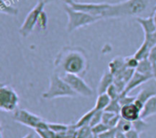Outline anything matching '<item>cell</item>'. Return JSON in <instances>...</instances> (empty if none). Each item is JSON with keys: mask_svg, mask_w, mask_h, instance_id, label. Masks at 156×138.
<instances>
[{"mask_svg": "<svg viewBox=\"0 0 156 138\" xmlns=\"http://www.w3.org/2000/svg\"><path fill=\"white\" fill-rule=\"evenodd\" d=\"M55 71L60 76L73 74L84 76L89 69V59L83 49L77 46H64L57 55Z\"/></svg>", "mask_w": 156, "mask_h": 138, "instance_id": "6da1fadb", "label": "cell"}, {"mask_svg": "<svg viewBox=\"0 0 156 138\" xmlns=\"http://www.w3.org/2000/svg\"><path fill=\"white\" fill-rule=\"evenodd\" d=\"M150 0H125L120 3H109L104 19L138 17L148 7Z\"/></svg>", "mask_w": 156, "mask_h": 138, "instance_id": "7a4b0ae2", "label": "cell"}, {"mask_svg": "<svg viewBox=\"0 0 156 138\" xmlns=\"http://www.w3.org/2000/svg\"><path fill=\"white\" fill-rule=\"evenodd\" d=\"M78 95L72 90L63 77L56 71L50 76L48 89L42 94V97L51 100L59 97H76Z\"/></svg>", "mask_w": 156, "mask_h": 138, "instance_id": "3957f363", "label": "cell"}, {"mask_svg": "<svg viewBox=\"0 0 156 138\" xmlns=\"http://www.w3.org/2000/svg\"><path fill=\"white\" fill-rule=\"evenodd\" d=\"M65 12L68 15V24H67V31L71 33L79 28L84 27L86 25H90L94 24L102 18L100 16H95L90 14L78 11L73 9L70 5H66L64 6Z\"/></svg>", "mask_w": 156, "mask_h": 138, "instance_id": "277c9868", "label": "cell"}, {"mask_svg": "<svg viewBox=\"0 0 156 138\" xmlns=\"http://www.w3.org/2000/svg\"><path fill=\"white\" fill-rule=\"evenodd\" d=\"M47 2L48 1L46 0L38 1L37 4L27 15L23 24L19 28V34L22 37H27L34 31V29L37 26L39 15L42 13V11H44Z\"/></svg>", "mask_w": 156, "mask_h": 138, "instance_id": "5b68a950", "label": "cell"}, {"mask_svg": "<svg viewBox=\"0 0 156 138\" xmlns=\"http://www.w3.org/2000/svg\"><path fill=\"white\" fill-rule=\"evenodd\" d=\"M19 96L9 85L0 86V109L7 113H14L18 106Z\"/></svg>", "mask_w": 156, "mask_h": 138, "instance_id": "8992f818", "label": "cell"}, {"mask_svg": "<svg viewBox=\"0 0 156 138\" xmlns=\"http://www.w3.org/2000/svg\"><path fill=\"white\" fill-rule=\"evenodd\" d=\"M61 76L78 96L90 97L94 95L93 89L83 80L82 76L73 74H65Z\"/></svg>", "mask_w": 156, "mask_h": 138, "instance_id": "52a82bcc", "label": "cell"}, {"mask_svg": "<svg viewBox=\"0 0 156 138\" xmlns=\"http://www.w3.org/2000/svg\"><path fill=\"white\" fill-rule=\"evenodd\" d=\"M12 117L15 122L35 130L44 121V119L39 116L30 113L26 109H18V108L13 113Z\"/></svg>", "mask_w": 156, "mask_h": 138, "instance_id": "ba28073f", "label": "cell"}, {"mask_svg": "<svg viewBox=\"0 0 156 138\" xmlns=\"http://www.w3.org/2000/svg\"><path fill=\"white\" fill-rule=\"evenodd\" d=\"M67 5H70L75 10L82 11L104 19V15L108 8L109 3H79L73 0Z\"/></svg>", "mask_w": 156, "mask_h": 138, "instance_id": "9c48e42d", "label": "cell"}, {"mask_svg": "<svg viewBox=\"0 0 156 138\" xmlns=\"http://www.w3.org/2000/svg\"><path fill=\"white\" fill-rule=\"evenodd\" d=\"M151 79H154V78L152 77V76H146V75H144V74H141V73L135 71L133 77L127 83L124 91L121 95H129L130 92H132L133 90H134L135 88H137L138 86H140L144 83L148 82Z\"/></svg>", "mask_w": 156, "mask_h": 138, "instance_id": "30bf717a", "label": "cell"}, {"mask_svg": "<svg viewBox=\"0 0 156 138\" xmlns=\"http://www.w3.org/2000/svg\"><path fill=\"white\" fill-rule=\"evenodd\" d=\"M120 115L122 119L130 122H134L135 120L141 118V110L133 103L131 105L122 106Z\"/></svg>", "mask_w": 156, "mask_h": 138, "instance_id": "8fae6325", "label": "cell"}, {"mask_svg": "<svg viewBox=\"0 0 156 138\" xmlns=\"http://www.w3.org/2000/svg\"><path fill=\"white\" fill-rule=\"evenodd\" d=\"M156 96V91L152 88V87H147L146 89H143L141 90L138 95L136 96V100L134 101V105L141 110H143L144 106V104L147 102V100L149 98H151L152 96Z\"/></svg>", "mask_w": 156, "mask_h": 138, "instance_id": "7c38bea8", "label": "cell"}, {"mask_svg": "<svg viewBox=\"0 0 156 138\" xmlns=\"http://www.w3.org/2000/svg\"><path fill=\"white\" fill-rule=\"evenodd\" d=\"M128 67L125 64V57H115L112 59L109 65V70L110 72L115 76H120L122 73H123Z\"/></svg>", "mask_w": 156, "mask_h": 138, "instance_id": "4fadbf2b", "label": "cell"}, {"mask_svg": "<svg viewBox=\"0 0 156 138\" xmlns=\"http://www.w3.org/2000/svg\"><path fill=\"white\" fill-rule=\"evenodd\" d=\"M114 83V76L109 71H106L100 80V83L98 85V88H97V93L98 95L101 94H104L107 92L108 88Z\"/></svg>", "mask_w": 156, "mask_h": 138, "instance_id": "5bb4252c", "label": "cell"}, {"mask_svg": "<svg viewBox=\"0 0 156 138\" xmlns=\"http://www.w3.org/2000/svg\"><path fill=\"white\" fill-rule=\"evenodd\" d=\"M135 20L142 26V28H143V30L144 32V35L152 34V33L156 31V25L154 24L153 15H151V16H149L147 18L138 16V17L135 18Z\"/></svg>", "mask_w": 156, "mask_h": 138, "instance_id": "9a60e30c", "label": "cell"}, {"mask_svg": "<svg viewBox=\"0 0 156 138\" xmlns=\"http://www.w3.org/2000/svg\"><path fill=\"white\" fill-rule=\"evenodd\" d=\"M156 115V96H152L144 104V106L141 112V118L146 119L150 116Z\"/></svg>", "mask_w": 156, "mask_h": 138, "instance_id": "2e32d148", "label": "cell"}, {"mask_svg": "<svg viewBox=\"0 0 156 138\" xmlns=\"http://www.w3.org/2000/svg\"><path fill=\"white\" fill-rule=\"evenodd\" d=\"M135 71H137V72H139L141 74H144V75L152 76V77L154 78L153 66H152V64H151V62L149 61L148 58L144 59V60H141L140 63H139V66H138V67L136 68Z\"/></svg>", "mask_w": 156, "mask_h": 138, "instance_id": "e0dca14e", "label": "cell"}, {"mask_svg": "<svg viewBox=\"0 0 156 138\" xmlns=\"http://www.w3.org/2000/svg\"><path fill=\"white\" fill-rule=\"evenodd\" d=\"M111 101H112V99L107 95V93L98 95V97L96 99V103H95L94 108L97 111H104L107 108V106L110 105Z\"/></svg>", "mask_w": 156, "mask_h": 138, "instance_id": "ac0fdd59", "label": "cell"}, {"mask_svg": "<svg viewBox=\"0 0 156 138\" xmlns=\"http://www.w3.org/2000/svg\"><path fill=\"white\" fill-rule=\"evenodd\" d=\"M96 112V109L93 107L91 110H90L89 112L85 113L76 123V126L77 128H80V127H82V126H90V122H91V119L94 116Z\"/></svg>", "mask_w": 156, "mask_h": 138, "instance_id": "d6986e66", "label": "cell"}, {"mask_svg": "<svg viewBox=\"0 0 156 138\" xmlns=\"http://www.w3.org/2000/svg\"><path fill=\"white\" fill-rule=\"evenodd\" d=\"M0 12L8 15H17L18 9L9 3H7L5 0H0Z\"/></svg>", "mask_w": 156, "mask_h": 138, "instance_id": "ffe728a7", "label": "cell"}, {"mask_svg": "<svg viewBox=\"0 0 156 138\" xmlns=\"http://www.w3.org/2000/svg\"><path fill=\"white\" fill-rule=\"evenodd\" d=\"M116 129L118 132H122L123 134H126L128 132H130L131 130L133 129V122H130V121H127V120H124L122 118H121L118 126H116Z\"/></svg>", "mask_w": 156, "mask_h": 138, "instance_id": "44dd1931", "label": "cell"}, {"mask_svg": "<svg viewBox=\"0 0 156 138\" xmlns=\"http://www.w3.org/2000/svg\"><path fill=\"white\" fill-rule=\"evenodd\" d=\"M148 126H149V125L143 118H139V119L135 120L134 122H133V129L136 132H138L139 134H142L144 131H146V129L148 128Z\"/></svg>", "mask_w": 156, "mask_h": 138, "instance_id": "7402d4cb", "label": "cell"}, {"mask_svg": "<svg viewBox=\"0 0 156 138\" xmlns=\"http://www.w3.org/2000/svg\"><path fill=\"white\" fill-rule=\"evenodd\" d=\"M122 110V106L119 102V98L118 99H113L111 101L110 105L107 106V108L104 111L110 112V113H113V114H119L121 113Z\"/></svg>", "mask_w": 156, "mask_h": 138, "instance_id": "603a6c76", "label": "cell"}, {"mask_svg": "<svg viewBox=\"0 0 156 138\" xmlns=\"http://www.w3.org/2000/svg\"><path fill=\"white\" fill-rule=\"evenodd\" d=\"M91 133H92L91 126H82V127H80L77 129L75 138H88L90 136Z\"/></svg>", "mask_w": 156, "mask_h": 138, "instance_id": "cb8c5ba5", "label": "cell"}, {"mask_svg": "<svg viewBox=\"0 0 156 138\" xmlns=\"http://www.w3.org/2000/svg\"><path fill=\"white\" fill-rule=\"evenodd\" d=\"M48 15H47V13L44 11H42V13L40 14L39 15V18H38V21H37V27L40 30H46L47 27H48Z\"/></svg>", "mask_w": 156, "mask_h": 138, "instance_id": "d4e9b609", "label": "cell"}, {"mask_svg": "<svg viewBox=\"0 0 156 138\" xmlns=\"http://www.w3.org/2000/svg\"><path fill=\"white\" fill-rule=\"evenodd\" d=\"M69 125H63V124H57V123H48V128L53 131L54 133H61L67 131L69 129Z\"/></svg>", "mask_w": 156, "mask_h": 138, "instance_id": "484cf974", "label": "cell"}, {"mask_svg": "<svg viewBox=\"0 0 156 138\" xmlns=\"http://www.w3.org/2000/svg\"><path fill=\"white\" fill-rule=\"evenodd\" d=\"M139 63H140V61L134 56H131L125 57V64H126V66L128 68L136 70V68L139 66Z\"/></svg>", "mask_w": 156, "mask_h": 138, "instance_id": "4316f807", "label": "cell"}, {"mask_svg": "<svg viewBox=\"0 0 156 138\" xmlns=\"http://www.w3.org/2000/svg\"><path fill=\"white\" fill-rule=\"evenodd\" d=\"M135 100H136V96H131L129 95H121L120 97H119V102H120L122 106L133 104Z\"/></svg>", "mask_w": 156, "mask_h": 138, "instance_id": "83f0119b", "label": "cell"}, {"mask_svg": "<svg viewBox=\"0 0 156 138\" xmlns=\"http://www.w3.org/2000/svg\"><path fill=\"white\" fill-rule=\"evenodd\" d=\"M35 132L41 138H56V133L51 131L49 128L48 129H37Z\"/></svg>", "mask_w": 156, "mask_h": 138, "instance_id": "f1b7e54d", "label": "cell"}, {"mask_svg": "<svg viewBox=\"0 0 156 138\" xmlns=\"http://www.w3.org/2000/svg\"><path fill=\"white\" fill-rule=\"evenodd\" d=\"M148 59H149V61L151 62V64L153 66L154 76V79L156 80V45L151 49L149 56H148Z\"/></svg>", "mask_w": 156, "mask_h": 138, "instance_id": "f546056e", "label": "cell"}, {"mask_svg": "<svg viewBox=\"0 0 156 138\" xmlns=\"http://www.w3.org/2000/svg\"><path fill=\"white\" fill-rule=\"evenodd\" d=\"M106 93H107V95L111 97L112 100H113V99H118V98L120 97V96H121V94H120V92L118 91L117 87L115 86L114 83L108 88V90H107Z\"/></svg>", "mask_w": 156, "mask_h": 138, "instance_id": "4dcf8cb0", "label": "cell"}, {"mask_svg": "<svg viewBox=\"0 0 156 138\" xmlns=\"http://www.w3.org/2000/svg\"><path fill=\"white\" fill-rule=\"evenodd\" d=\"M91 129H92V133H94L95 135L99 136V135H101V134L104 133L105 131L109 130V129H110V127H109L107 125H105V124H103V123L101 122V123L98 124L97 126H95L91 127Z\"/></svg>", "mask_w": 156, "mask_h": 138, "instance_id": "1f68e13d", "label": "cell"}, {"mask_svg": "<svg viewBox=\"0 0 156 138\" xmlns=\"http://www.w3.org/2000/svg\"><path fill=\"white\" fill-rule=\"evenodd\" d=\"M102 114H103V111H97L96 110V112H95V114L91 119L90 125L91 127H93V126H95L98 124L102 122Z\"/></svg>", "mask_w": 156, "mask_h": 138, "instance_id": "d6a6232c", "label": "cell"}, {"mask_svg": "<svg viewBox=\"0 0 156 138\" xmlns=\"http://www.w3.org/2000/svg\"><path fill=\"white\" fill-rule=\"evenodd\" d=\"M116 136H117V129L110 128L104 133L99 135V138H116Z\"/></svg>", "mask_w": 156, "mask_h": 138, "instance_id": "836d02e7", "label": "cell"}, {"mask_svg": "<svg viewBox=\"0 0 156 138\" xmlns=\"http://www.w3.org/2000/svg\"><path fill=\"white\" fill-rule=\"evenodd\" d=\"M117 115V114H113V113H110V112H107V111H103V114H102V123L107 125L110 123V121L112 119V117Z\"/></svg>", "mask_w": 156, "mask_h": 138, "instance_id": "e575fe53", "label": "cell"}, {"mask_svg": "<svg viewBox=\"0 0 156 138\" xmlns=\"http://www.w3.org/2000/svg\"><path fill=\"white\" fill-rule=\"evenodd\" d=\"M126 137L127 138H140V134L138 132H136L134 129L131 130L130 132L126 133Z\"/></svg>", "mask_w": 156, "mask_h": 138, "instance_id": "d590c367", "label": "cell"}, {"mask_svg": "<svg viewBox=\"0 0 156 138\" xmlns=\"http://www.w3.org/2000/svg\"><path fill=\"white\" fill-rule=\"evenodd\" d=\"M22 138H36V136H35L34 134H32V133H29V134L26 135L24 137Z\"/></svg>", "mask_w": 156, "mask_h": 138, "instance_id": "8d00e7d4", "label": "cell"}, {"mask_svg": "<svg viewBox=\"0 0 156 138\" xmlns=\"http://www.w3.org/2000/svg\"><path fill=\"white\" fill-rule=\"evenodd\" d=\"M88 138H99V136L95 135L94 133H91V134H90V136Z\"/></svg>", "mask_w": 156, "mask_h": 138, "instance_id": "74e56055", "label": "cell"}, {"mask_svg": "<svg viewBox=\"0 0 156 138\" xmlns=\"http://www.w3.org/2000/svg\"><path fill=\"white\" fill-rule=\"evenodd\" d=\"M153 18H154V24H155V25H156V10H154V12Z\"/></svg>", "mask_w": 156, "mask_h": 138, "instance_id": "f35d334b", "label": "cell"}, {"mask_svg": "<svg viewBox=\"0 0 156 138\" xmlns=\"http://www.w3.org/2000/svg\"><path fill=\"white\" fill-rule=\"evenodd\" d=\"M61 1H63V2H65L66 4H69V2H71V1H73V0H61Z\"/></svg>", "mask_w": 156, "mask_h": 138, "instance_id": "ab89813d", "label": "cell"}]
</instances>
